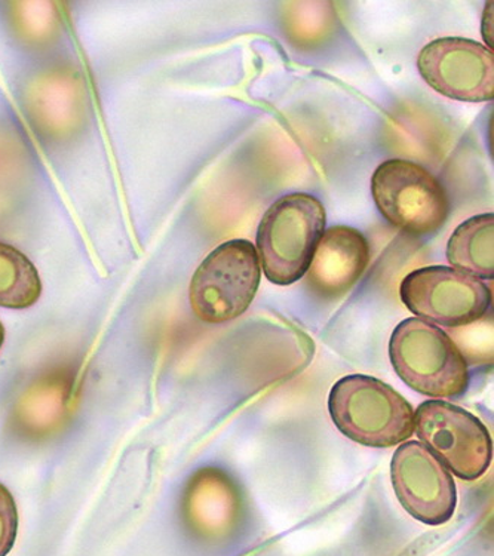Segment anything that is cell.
<instances>
[{"instance_id":"obj_6","label":"cell","mask_w":494,"mask_h":556,"mask_svg":"<svg viewBox=\"0 0 494 556\" xmlns=\"http://www.w3.org/2000/svg\"><path fill=\"white\" fill-rule=\"evenodd\" d=\"M420 444L457 478L476 481L493 458V441L483 421L441 400L425 401L415 413Z\"/></svg>"},{"instance_id":"obj_11","label":"cell","mask_w":494,"mask_h":556,"mask_svg":"<svg viewBox=\"0 0 494 556\" xmlns=\"http://www.w3.org/2000/svg\"><path fill=\"white\" fill-rule=\"evenodd\" d=\"M453 269L480 279L494 278V214H480L461 223L447 243Z\"/></svg>"},{"instance_id":"obj_2","label":"cell","mask_w":494,"mask_h":556,"mask_svg":"<svg viewBox=\"0 0 494 556\" xmlns=\"http://www.w3.org/2000/svg\"><path fill=\"white\" fill-rule=\"evenodd\" d=\"M326 225L322 202L309 193H290L275 201L263 215L256 237L258 262L266 278L281 287L302 279Z\"/></svg>"},{"instance_id":"obj_14","label":"cell","mask_w":494,"mask_h":556,"mask_svg":"<svg viewBox=\"0 0 494 556\" xmlns=\"http://www.w3.org/2000/svg\"><path fill=\"white\" fill-rule=\"evenodd\" d=\"M3 342H5V327L0 323V349H2Z\"/></svg>"},{"instance_id":"obj_12","label":"cell","mask_w":494,"mask_h":556,"mask_svg":"<svg viewBox=\"0 0 494 556\" xmlns=\"http://www.w3.org/2000/svg\"><path fill=\"white\" fill-rule=\"evenodd\" d=\"M42 295L38 269L15 247L0 242V307L24 311Z\"/></svg>"},{"instance_id":"obj_3","label":"cell","mask_w":494,"mask_h":556,"mask_svg":"<svg viewBox=\"0 0 494 556\" xmlns=\"http://www.w3.org/2000/svg\"><path fill=\"white\" fill-rule=\"evenodd\" d=\"M389 356L400 379L417 393L457 397L468 391L464 353L447 332L427 320H403L392 332Z\"/></svg>"},{"instance_id":"obj_1","label":"cell","mask_w":494,"mask_h":556,"mask_svg":"<svg viewBox=\"0 0 494 556\" xmlns=\"http://www.w3.org/2000/svg\"><path fill=\"white\" fill-rule=\"evenodd\" d=\"M328 409L335 428L356 444L391 448L415 433V409L392 386L375 377H343L331 389Z\"/></svg>"},{"instance_id":"obj_7","label":"cell","mask_w":494,"mask_h":556,"mask_svg":"<svg viewBox=\"0 0 494 556\" xmlns=\"http://www.w3.org/2000/svg\"><path fill=\"white\" fill-rule=\"evenodd\" d=\"M401 300L417 318L439 326H471L492 307V290L476 276L453 267L413 270L401 283Z\"/></svg>"},{"instance_id":"obj_4","label":"cell","mask_w":494,"mask_h":556,"mask_svg":"<svg viewBox=\"0 0 494 556\" xmlns=\"http://www.w3.org/2000/svg\"><path fill=\"white\" fill-rule=\"evenodd\" d=\"M261 279L256 247L246 239H232L217 247L194 271L190 306L204 323H229L249 311Z\"/></svg>"},{"instance_id":"obj_8","label":"cell","mask_w":494,"mask_h":556,"mask_svg":"<svg viewBox=\"0 0 494 556\" xmlns=\"http://www.w3.org/2000/svg\"><path fill=\"white\" fill-rule=\"evenodd\" d=\"M417 68L429 87L448 99L464 103L494 99L493 50L477 40H432L417 56Z\"/></svg>"},{"instance_id":"obj_5","label":"cell","mask_w":494,"mask_h":556,"mask_svg":"<svg viewBox=\"0 0 494 556\" xmlns=\"http://www.w3.org/2000/svg\"><path fill=\"white\" fill-rule=\"evenodd\" d=\"M371 194L383 217L410 237L435 233L451 214V199L439 178L411 161L380 164L371 177Z\"/></svg>"},{"instance_id":"obj_13","label":"cell","mask_w":494,"mask_h":556,"mask_svg":"<svg viewBox=\"0 0 494 556\" xmlns=\"http://www.w3.org/2000/svg\"><path fill=\"white\" fill-rule=\"evenodd\" d=\"M18 531V510L14 496L0 484V556H7L15 545Z\"/></svg>"},{"instance_id":"obj_9","label":"cell","mask_w":494,"mask_h":556,"mask_svg":"<svg viewBox=\"0 0 494 556\" xmlns=\"http://www.w3.org/2000/svg\"><path fill=\"white\" fill-rule=\"evenodd\" d=\"M391 480L401 506L417 521L436 527L455 515V480L420 442L398 446L392 457Z\"/></svg>"},{"instance_id":"obj_10","label":"cell","mask_w":494,"mask_h":556,"mask_svg":"<svg viewBox=\"0 0 494 556\" xmlns=\"http://www.w3.org/2000/svg\"><path fill=\"white\" fill-rule=\"evenodd\" d=\"M370 262V245L362 231L333 226L324 231L307 270V283L322 299H338L359 281Z\"/></svg>"}]
</instances>
